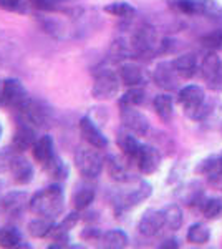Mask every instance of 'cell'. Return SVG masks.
<instances>
[{"mask_svg": "<svg viewBox=\"0 0 222 249\" xmlns=\"http://www.w3.org/2000/svg\"><path fill=\"white\" fill-rule=\"evenodd\" d=\"M28 208L35 216L48 219H56L65 211V193L58 183L50 184V186L38 190L30 198Z\"/></svg>", "mask_w": 222, "mask_h": 249, "instance_id": "1", "label": "cell"}, {"mask_svg": "<svg viewBox=\"0 0 222 249\" xmlns=\"http://www.w3.org/2000/svg\"><path fill=\"white\" fill-rule=\"evenodd\" d=\"M104 158L100 155L98 148L82 146L75 151V168L78 170L80 176L85 179H96L102 175L104 168Z\"/></svg>", "mask_w": 222, "mask_h": 249, "instance_id": "2", "label": "cell"}, {"mask_svg": "<svg viewBox=\"0 0 222 249\" xmlns=\"http://www.w3.org/2000/svg\"><path fill=\"white\" fill-rule=\"evenodd\" d=\"M205 95L204 90L197 85H188L181 88L177 93V102L183 107L184 113L192 120H201L205 113Z\"/></svg>", "mask_w": 222, "mask_h": 249, "instance_id": "3", "label": "cell"}, {"mask_svg": "<svg viewBox=\"0 0 222 249\" xmlns=\"http://www.w3.org/2000/svg\"><path fill=\"white\" fill-rule=\"evenodd\" d=\"M121 80L116 71L110 68H102L95 73L91 87V95L96 100H111L118 95Z\"/></svg>", "mask_w": 222, "mask_h": 249, "instance_id": "4", "label": "cell"}, {"mask_svg": "<svg viewBox=\"0 0 222 249\" xmlns=\"http://www.w3.org/2000/svg\"><path fill=\"white\" fill-rule=\"evenodd\" d=\"M171 7L184 15H205L216 20H222V7L214 0H169Z\"/></svg>", "mask_w": 222, "mask_h": 249, "instance_id": "5", "label": "cell"}, {"mask_svg": "<svg viewBox=\"0 0 222 249\" xmlns=\"http://www.w3.org/2000/svg\"><path fill=\"white\" fill-rule=\"evenodd\" d=\"M18 111H20V115L23 116V120L35 128L47 126V124H50V122H51L50 108H48L45 103L38 102V100H34L32 96L28 98V102L20 108Z\"/></svg>", "mask_w": 222, "mask_h": 249, "instance_id": "6", "label": "cell"}, {"mask_svg": "<svg viewBox=\"0 0 222 249\" xmlns=\"http://www.w3.org/2000/svg\"><path fill=\"white\" fill-rule=\"evenodd\" d=\"M120 118L123 126L128 131L139 136H144L149 130V120L146 115L141 113L139 110H136V107H128V105H120Z\"/></svg>", "mask_w": 222, "mask_h": 249, "instance_id": "7", "label": "cell"}, {"mask_svg": "<svg viewBox=\"0 0 222 249\" xmlns=\"http://www.w3.org/2000/svg\"><path fill=\"white\" fill-rule=\"evenodd\" d=\"M28 91L18 78H5L3 80V102L5 107L20 110L28 102Z\"/></svg>", "mask_w": 222, "mask_h": 249, "instance_id": "8", "label": "cell"}, {"mask_svg": "<svg viewBox=\"0 0 222 249\" xmlns=\"http://www.w3.org/2000/svg\"><path fill=\"white\" fill-rule=\"evenodd\" d=\"M203 78L207 82L209 88L216 91H222V60L214 52L207 53L201 63Z\"/></svg>", "mask_w": 222, "mask_h": 249, "instance_id": "9", "label": "cell"}, {"mask_svg": "<svg viewBox=\"0 0 222 249\" xmlns=\"http://www.w3.org/2000/svg\"><path fill=\"white\" fill-rule=\"evenodd\" d=\"M156 43V32L153 27L143 25L136 30V34L131 38V48L136 55L139 57H148L154 52Z\"/></svg>", "mask_w": 222, "mask_h": 249, "instance_id": "10", "label": "cell"}, {"mask_svg": "<svg viewBox=\"0 0 222 249\" xmlns=\"http://www.w3.org/2000/svg\"><path fill=\"white\" fill-rule=\"evenodd\" d=\"M78 128H80V135H82V138L90 144V146L98 148V150H104V148H108V138L103 135V131L96 126L95 122H93L90 116H83V118H80Z\"/></svg>", "mask_w": 222, "mask_h": 249, "instance_id": "11", "label": "cell"}, {"mask_svg": "<svg viewBox=\"0 0 222 249\" xmlns=\"http://www.w3.org/2000/svg\"><path fill=\"white\" fill-rule=\"evenodd\" d=\"M166 226V221H164L163 211L159 210H148L143 213L139 223H138V231L144 238H154L163 231V228Z\"/></svg>", "mask_w": 222, "mask_h": 249, "instance_id": "12", "label": "cell"}, {"mask_svg": "<svg viewBox=\"0 0 222 249\" xmlns=\"http://www.w3.org/2000/svg\"><path fill=\"white\" fill-rule=\"evenodd\" d=\"M135 163L138 164V170L143 175H153L154 171H157L161 164V155L151 144H141L139 151L135 158Z\"/></svg>", "mask_w": 222, "mask_h": 249, "instance_id": "13", "label": "cell"}, {"mask_svg": "<svg viewBox=\"0 0 222 249\" xmlns=\"http://www.w3.org/2000/svg\"><path fill=\"white\" fill-rule=\"evenodd\" d=\"M30 203V198H28L27 193L23 191H12L5 198H2V203H0V208L10 218H20L25 211V208Z\"/></svg>", "mask_w": 222, "mask_h": 249, "instance_id": "14", "label": "cell"}, {"mask_svg": "<svg viewBox=\"0 0 222 249\" xmlns=\"http://www.w3.org/2000/svg\"><path fill=\"white\" fill-rule=\"evenodd\" d=\"M35 142H37V136H35V126H32L30 123L23 122L18 124V128L15 130L14 138H12V148L14 151L23 153L34 148Z\"/></svg>", "mask_w": 222, "mask_h": 249, "instance_id": "15", "label": "cell"}, {"mask_svg": "<svg viewBox=\"0 0 222 249\" xmlns=\"http://www.w3.org/2000/svg\"><path fill=\"white\" fill-rule=\"evenodd\" d=\"M9 171L12 173V178H14V181L17 184H20V186L30 184L32 181H34V178H35L34 164L28 161L27 158H23V156H14Z\"/></svg>", "mask_w": 222, "mask_h": 249, "instance_id": "16", "label": "cell"}, {"mask_svg": "<svg viewBox=\"0 0 222 249\" xmlns=\"http://www.w3.org/2000/svg\"><path fill=\"white\" fill-rule=\"evenodd\" d=\"M153 78H154V83L159 88H164V90H174L179 75L176 73L172 62H161L156 65Z\"/></svg>", "mask_w": 222, "mask_h": 249, "instance_id": "17", "label": "cell"}, {"mask_svg": "<svg viewBox=\"0 0 222 249\" xmlns=\"http://www.w3.org/2000/svg\"><path fill=\"white\" fill-rule=\"evenodd\" d=\"M32 156H34L35 163L45 166V164L55 156L53 138H51L50 135H43V136H40V138H37L34 148H32Z\"/></svg>", "mask_w": 222, "mask_h": 249, "instance_id": "18", "label": "cell"}, {"mask_svg": "<svg viewBox=\"0 0 222 249\" xmlns=\"http://www.w3.org/2000/svg\"><path fill=\"white\" fill-rule=\"evenodd\" d=\"M151 193H153L151 184L148 181H141L138 184V188L131 190L128 195H124L123 198L120 199V206L123 208V210H131V208H135L143 201H146L149 196H151Z\"/></svg>", "mask_w": 222, "mask_h": 249, "instance_id": "19", "label": "cell"}, {"mask_svg": "<svg viewBox=\"0 0 222 249\" xmlns=\"http://www.w3.org/2000/svg\"><path fill=\"white\" fill-rule=\"evenodd\" d=\"M121 83H124L126 87H141L144 82V71L143 68L136 63L126 62L121 63L120 70H118Z\"/></svg>", "mask_w": 222, "mask_h": 249, "instance_id": "20", "label": "cell"}, {"mask_svg": "<svg viewBox=\"0 0 222 249\" xmlns=\"http://www.w3.org/2000/svg\"><path fill=\"white\" fill-rule=\"evenodd\" d=\"M106 163V168H108V175H110L111 179L115 181H120V183H126L130 179V171H128V163L124 161L123 158L116 155H111L104 160Z\"/></svg>", "mask_w": 222, "mask_h": 249, "instance_id": "21", "label": "cell"}, {"mask_svg": "<svg viewBox=\"0 0 222 249\" xmlns=\"http://www.w3.org/2000/svg\"><path fill=\"white\" fill-rule=\"evenodd\" d=\"M176 73L179 75V78L189 80L196 75L197 71V58L194 53H184L176 60H172Z\"/></svg>", "mask_w": 222, "mask_h": 249, "instance_id": "22", "label": "cell"}, {"mask_svg": "<svg viewBox=\"0 0 222 249\" xmlns=\"http://www.w3.org/2000/svg\"><path fill=\"white\" fill-rule=\"evenodd\" d=\"M153 107H154L156 115L159 116L163 122H171L172 115H174V100L171 95L168 93H161L156 95L153 100Z\"/></svg>", "mask_w": 222, "mask_h": 249, "instance_id": "23", "label": "cell"}, {"mask_svg": "<svg viewBox=\"0 0 222 249\" xmlns=\"http://www.w3.org/2000/svg\"><path fill=\"white\" fill-rule=\"evenodd\" d=\"M116 144H118L121 153L126 156L128 160L135 161L136 155H138V151H139V146H141V143L135 138V136L131 133H126V131H124V133L121 131L118 135V138H116Z\"/></svg>", "mask_w": 222, "mask_h": 249, "instance_id": "24", "label": "cell"}, {"mask_svg": "<svg viewBox=\"0 0 222 249\" xmlns=\"http://www.w3.org/2000/svg\"><path fill=\"white\" fill-rule=\"evenodd\" d=\"M100 241H102V246L108 249H123L130 244V238L123 230H110L103 232Z\"/></svg>", "mask_w": 222, "mask_h": 249, "instance_id": "25", "label": "cell"}, {"mask_svg": "<svg viewBox=\"0 0 222 249\" xmlns=\"http://www.w3.org/2000/svg\"><path fill=\"white\" fill-rule=\"evenodd\" d=\"M55 226L53 219H48V218H38L37 219H32L30 223L27 224V230H28V234L35 239H43V238H48L50 234L51 228Z\"/></svg>", "mask_w": 222, "mask_h": 249, "instance_id": "26", "label": "cell"}, {"mask_svg": "<svg viewBox=\"0 0 222 249\" xmlns=\"http://www.w3.org/2000/svg\"><path fill=\"white\" fill-rule=\"evenodd\" d=\"M43 168H45L47 175L50 176L51 179L58 181V183L60 181H65V179L68 178V164L63 161L60 156H56V155Z\"/></svg>", "mask_w": 222, "mask_h": 249, "instance_id": "27", "label": "cell"}, {"mask_svg": "<svg viewBox=\"0 0 222 249\" xmlns=\"http://www.w3.org/2000/svg\"><path fill=\"white\" fill-rule=\"evenodd\" d=\"M163 214H164V221H166V228L171 231H177L181 226H183V210H181L179 204L172 203V204H168L166 208L163 210Z\"/></svg>", "mask_w": 222, "mask_h": 249, "instance_id": "28", "label": "cell"}, {"mask_svg": "<svg viewBox=\"0 0 222 249\" xmlns=\"http://www.w3.org/2000/svg\"><path fill=\"white\" fill-rule=\"evenodd\" d=\"M93 201H95V190L90 186H83V188H80V190H76L73 195V199H71L73 208L76 211L88 210Z\"/></svg>", "mask_w": 222, "mask_h": 249, "instance_id": "29", "label": "cell"}, {"mask_svg": "<svg viewBox=\"0 0 222 249\" xmlns=\"http://www.w3.org/2000/svg\"><path fill=\"white\" fill-rule=\"evenodd\" d=\"M186 239H188L191 244L203 246V244L209 243V239H211V230H209L207 226H204V224L196 223V224H192V226L188 230Z\"/></svg>", "mask_w": 222, "mask_h": 249, "instance_id": "30", "label": "cell"}, {"mask_svg": "<svg viewBox=\"0 0 222 249\" xmlns=\"http://www.w3.org/2000/svg\"><path fill=\"white\" fill-rule=\"evenodd\" d=\"M22 243H23L22 232L17 228H3V230H0V248L14 249L23 246Z\"/></svg>", "mask_w": 222, "mask_h": 249, "instance_id": "31", "label": "cell"}, {"mask_svg": "<svg viewBox=\"0 0 222 249\" xmlns=\"http://www.w3.org/2000/svg\"><path fill=\"white\" fill-rule=\"evenodd\" d=\"M106 14L113 15V17H120V18H133L136 15V9L128 2H113L104 5L103 9Z\"/></svg>", "mask_w": 222, "mask_h": 249, "instance_id": "32", "label": "cell"}, {"mask_svg": "<svg viewBox=\"0 0 222 249\" xmlns=\"http://www.w3.org/2000/svg\"><path fill=\"white\" fill-rule=\"evenodd\" d=\"M144 100H146V91L143 87H130V90L120 98V105L139 107L144 103Z\"/></svg>", "mask_w": 222, "mask_h": 249, "instance_id": "33", "label": "cell"}, {"mask_svg": "<svg viewBox=\"0 0 222 249\" xmlns=\"http://www.w3.org/2000/svg\"><path fill=\"white\" fill-rule=\"evenodd\" d=\"M201 211H203L204 218L216 219L217 216H221V213H222V201H221V199H217V198L204 199L203 206H201Z\"/></svg>", "mask_w": 222, "mask_h": 249, "instance_id": "34", "label": "cell"}, {"mask_svg": "<svg viewBox=\"0 0 222 249\" xmlns=\"http://www.w3.org/2000/svg\"><path fill=\"white\" fill-rule=\"evenodd\" d=\"M201 43H203L205 48L212 50V52L217 50V48L222 47V32L216 30V32H212V34H207L205 37L201 38Z\"/></svg>", "mask_w": 222, "mask_h": 249, "instance_id": "35", "label": "cell"}, {"mask_svg": "<svg viewBox=\"0 0 222 249\" xmlns=\"http://www.w3.org/2000/svg\"><path fill=\"white\" fill-rule=\"evenodd\" d=\"M30 5L37 10L43 12H55L60 9L58 0H30Z\"/></svg>", "mask_w": 222, "mask_h": 249, "instance_id": "36", "label": "cell"}, {"mask_svg": "<svg viewBox=\"0 0 222 249\" xmlns=\"http://www.w3.org/2000/svg\"><path fill=\"white\" fill-rule=\"evenodd\" d=\"M78 221H80V211H73V213H70V214H67L65 218L62 219V226L63 228H67L68 231L70 230H73V228L78 224Z\"/></svg>", "mask_w": 222, "mask_h": 249, "instance_id": "37", "label": "cell"}, {"mask_svg": "<svg viewBox=\"0 0 222 249\" xmlns=\"http://www.w3.org/2000/svg\"><path fill=\"white\" fill-rule=\"evenodd\" d=\"M12 160H14V155L10 151H0V171H5V170H10V164H12Z\"/></svg>", "mask_w": 222, "mask_h": 249, "instance_id": "38", "label": "cell"}, {"mask_svg": "<svg viewBox=\"0 0 222 249\" xmlns=\"http://www.w3.org/2000/svg\"><path fill=\"white\" fill-rule=\"evenodd\" d=\"M22 0H0V7L5 10H17Z\"/></svg>", "mask_w": 222, "mask_h": 249, "instance_id": "39", "label": "cell"}, {"mask_svg": "<svg viewBox=\"0 0 222 249\" xmlns=\"http://www.w3.org/2000/svg\"><path fill=\"white\" fill-rule=\"evenodd\" d=\"M102 231L100 230H85L82 232V238L83 239H102Z\"/></svg>", "mask_w": 222, "mask_h": 249, "instance_id": "40", "label": "cell"}, {"mask_svg": "<svg viewBox=\"0 0 222 249\" xmlns=\"http://www.w3.org/2000/svg\"><path fill=\"white\" fill-rule=\"evenodd\" d=\"M161 248H179V243H177V239H166L161 244Z\"/></svg>", "mask_w": 222, "mask_h": 249, "instance_id": "41", "label": "cell"}, {"mask_svg": "<svg viewBox=\"0 0 222 249\" xmlns=\"http://www.w3.org/2000/svg\"><path fill=\"white\" fill-rule=\"evenodd\" d=\"M5 107V102H3V80H0V108Z\"/></svg>", "mask_w": 222, "mask_h": 249, "instance_id": "42", "label": "cell"}, {"mask_svg": "<svg viewBox=\"0 0 222 249\" xmlns=\"http://www.w3.org/2000/svg\"><path fill=\"white\" fill-rule=\"evenodd\" d=\"M2 135H3V128H2V123H0V140H2Z\"/></svg>", "mask_w": 222, "mask_h": 249, "instance_id": "43", "label": "cell"}, {"mask_svg": "<svg viewBox=\"0 0 222 249\" xmlns=\"http://www.w3.org/2000/svg\"><path fill=\"white\" fill-rule=\"evenodd\" d=\"M221 158H222V156H221Z\"/></svg>", "mask_w": 222, "mask_h": 249, "instance_id": "44", "label": "cell"}]
</instances>
